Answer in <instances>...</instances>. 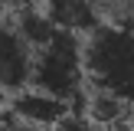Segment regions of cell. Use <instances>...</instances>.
<instances>
[{
	"instance_id": "cell-1",
	"label": "cell",
	"mask_w": 134,
	"mask_h": 131,
	"mask_svg": "<svg viewBox=\"0 0 134 131\" xmlns=\"http://www.w3.org/2000/svg\"><path fill=\"white\" fill-rule=\"evenodd\" d=\"M85 72L92 92L115 95L134 108V23L105 20L85 36Z\"/></svg>"
},
{
	"instance_id": "cell-2",
	"label": "cell",
	"mask_w": 134,
	"mask_h": 131,
	"mask_svg": "<svg viewBox=\"0 0 134 131\" xmlns=\"http://www.w3.org/2000/svg\"><path fill=\"white\" fill-rule=\"evenodd\" d=\"M33 85L62 102L75 105L85 102L88 89V72H85V39L75 33H62L36 49V69H33Z\"/></svg>"
},
{
	"instance_id": "cell-3",
	"label": "cell",
	"mask_w": 134,
	"mask_h": 131,
	"mask_svg": "<svg viewBox=\"0 0 134 131\" xmlns=\"http://www.w3.org/2000/svg\"><path fill=\"white\" fill-rule=\"evenodd\" d=\"M36 69V49L23 33L13 26V20L0 23V92H16L33 85Z\"/></svg>"
},
{
	"instance_id": "cell-4",
	"label": "cell",
	"mask_w": 134,
	"mask_h": 131,
	"mask_svg": "<svg viewBox=\"0 0 134 131\" xmlns=\"http://www.w3.org/2000/svg\"><path fill=\"white\" fill-rule=\"evenodd\" d=\"M10 115L23 118V121L36 124L43 131H52L72 115V105L49 95V92H43V89H36V85H30V89L10 95Z\"/></svg>"
},
{
	"instance_id": "cell-5",
	"label": "cell",
	"mask_w": 134,
	"mask_h": 131,
	"mask_svg": "<svg viewBox=\"0 0 134 131\" xmlns=\"http://www.w3.org/2000/svg\"><path fill=\"white\" fill-rule=\"evenodd\" d=\"M39 7L56 30L75 33V36H92L105 23L102 0H39Z\"/></svg>"
},
{
	"instance_id": "cell-6",
	"label": "cell",
	"mask_w": 134,
	"mask_h": 131,
	"mask_svg": "<svg viewBox=\"0 0 134 131\" xmlns=\"http://www.w3.org/2000/svg\"><path fill=\"white\" fill-rule=\"evenodd\" d=\"M85 102H88V111L85 115L98 128H105V131H128V128H134V108L128 102H121L115 95H105V92H88Z\"/></svg>"
},
{
	"instance_id": "cell-7",
	"label": "cell",
	"mask_w": 134,
	"mask_h": 131,
	"mask_svg": "<svg viewBox=\"0 0 134 131\" xmlns=\"http://www.w3.org/2000/svg\"><path fill=\"white\" fill-rule=\"evenodd\" d=\"M13 26H16L20 33H23L26 39L33 43V49H39V46H46L52 36H56V26H52V20L43 13V7H26V10H16V17H13Z\"/></svg>"
},
{
	"instance_id": "cell-8",
	"label": "cell",
	"mask_w": 134,
	"mask_h": 131,
	"mask_svg": "<svg viewBox=\"0 0 134 131\" xmlns=\"http://www.w3.org/2000/svg\"><path fill=\"white\" fill-rule=\"evenodd\" d=\"M52 131H105V128H98L88 115H69L59 128H52Z\"/></svg>"
},
{
	"instance_id": "cell-9",
	"label": "cell",
	"mask_w": 134,
	"mask_h": 131,
	"mask_svg": "<svg viewBox=\"0 0 134 131\" xmlns=\"http://www.w3.org/2000/svg\"><path fill=\"white\" fill-rule=\"evenodd\" d=\"M102 7L115 10V20H124V23H134V0H102Z\"/></svg>"
},
{
	"instance_id": "cell-10",
	"label": "cell",
	"mask_w": 134,
	"mask_h": 131,
	"mask_svg": "<svg viewBox=\"0 0 134 131\" xmlns=\"http://www.w3.org/2000/svg\"><path fill=\"white\" fill-rule=\"evenodd\" d=\"M0 131H43V128H36V124L23 121V118H16V115H7L3 124H0Z\"/></svg>"
},
{
	"instance_id": "cell-11",
	"label": "cell",
	"mask_w": 134,
	"mask_h": 131,
	"mask_svg": "<svg viewBox=\"0 0 134 131\" xmlns=\"http://www.w3.org/2000/svg\"><path fill=\"white\" fill-rule=\"evenodd\" d=\"M39 0H0L3 10H26V7H36Z\"/></svg>"
},
{
	"instance_id": "cell-12",
	"label": "cell",
	"mask_w": 134,
	"mask_h": 131,
	"mask_svg": "<svg viewBox=\"0 0 134 131\" xmlns=\"http://www.w3.org/2000/svg\"><path fill=\"white\" fill-rule=\"evenodd\" d=\"M3 118H7V111H3V105H0V124H3Z\"/></svg>"
}]
</instances>
